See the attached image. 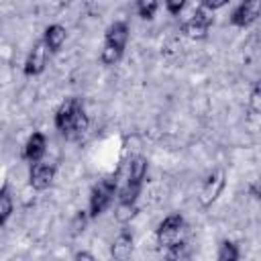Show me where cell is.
<instances>
[{
  "label": "cell",
  "instance_id": "1",
  "mask_svg": "<svg viewBox=\"0 0 261 261\" xmlns=\"http://www.w3.org/2000/svg\"><path fill=\"white\" fill-rule=\"evenodd\" d=\"M88 114L77 98H65V102H61V106L55 112V126L67 137L82 135L84 130H88Z\"/></svg>",
  "mask_w": 261,
  "mask_h": 261
},
{
  "label": "cell",
  "instance_id": "2",
  "mask_svg": "<svg viewBox=\"0 0 261 261\" xmlns=\"http://www.w3.org/2000/svg\"><path fill=\"white\" fill-rule=\"evenodd\" d=\"M126 41H128V27L126 22H112L106 31V37H104V49H102V61L106 65H114L122 53H124V47H126Z\"/></svg>",
  "mask_w": 261,
  "mask_h": 261
},
{
  "label": "cell",
  "instance_id": "3",
  "mask_svg": "<svg viewBox=\"0 0 261 261\" xmlns=\"http://www.w3.org/2000/svg\"><path fill=\"white\" fill-rule=\"evenodd\" d=\"M114 194H116V177H104V179H100L94 186L92 194H90V216L92 218L100 216L110 206Z\"/></svg>",
  "mask_w": 261,
  "mask_h": 261
},
{
  "label": "cell",
  "instance_id": "4",
  "mask_svg": "<svg viewBox=\"0 0 261 261\" xmlns=\"http://www.w3.org/2000/svg\"><path fill=\"white\" fill-rule=\"evenodd\" d=\"M184 234H186V224L179 214L165 216L157 228V241L161 247H171L175 243H181Z\"/></svg>",
  "mask_w": 261,
  "mask_h": 261
},
{
  "label": "cell",
  "instance_id": "5",
  "mask_svg": "<svg viewBox=\"0 0 261 261\" xmlns=\"http://www.w3.org/2000/svg\"><path fill=\"white\" fill-rule=\"evenodd\" d=\"M259 14H261V0H243V2L237 6V10L232 12L230 22H232L234 27L245 29V27L253 24V22L259 18Z\"/></svg>",
  "mask_w": 261,
  "mask_h": 261
},
{
  "label": "cell",
  "instance_id": "6",
  "mask_svg": "<svg viewBox=\"0 0 261 261\" xmlns=\"http://www.w3.org/2000/svg\"><path fill=\"white\" fill-rule=\"evenodd\" d=\"M53 177H55V165L49 163V161H37L31 167L29 184L35 190H47L53 184Z\"/></svg>",
  "mask_w": 261,
  "mask_h": 261
},
{
  "label": "cell",
  "instance_id": "7",
  "mask_svg": "<svg viewBox=\"0 0 261 261\" xmlns=\"http://www.w3.org/2000/svg\"><path fill=\"white\" fill-rule=\"evenodd\" d=\"M222 188H224V171L222 169H216V171H212L206 177V181H204V186L200 190V202H202V206H210L212 202H216V198L220 196Z\"/></svg>",
  "mask_w": 261,
  "mask_h": 261
},
{
  "label": "cell",
  "instance_id": "8",
  "mask_svg": "<svg viewBox=\"0 0 261 261\" xmlns=\"http://www.w3.org/2000/svg\"><path fill=\"white\" fill-rule=\"evenodd\" d=\"M210 24H212V18L208 16L206 8H200V10H196V12L186 20L184 33H186L188 37H192V39H202V37H206Z\"/></svg>",
  "mask_w": 261,
  "mask_h": 261
},
{
  "label": "cell",
  "instance_id": "9",
  "mask_svg": "<svg viewBox=\"0 0 261 261\" xmlns=\"http://www.w3.org/2000/svg\"><path fill=\"white\" fill-rule=\"evenodd\" d=\"M47 51H49V47L45 45V41H37L35 43V47L31 49V53H29V57L24 61V73L27 75H39L45 69Z\"/></svg>",
  "mask_w": 261,
  "mask_h": 261
},
{
  "label": "cell",
  "instance_id": "10",
  "mask_svg": "<svg viewBox=\"0 0 261 261\" xmlns=\"http://www.w3.org/2000/svg\"><path fill=\"white\" fill-rule=\"evenodd\" d=\"M45 151H47V139H45V135L43 133H33L29 137L27 145H24V157L31 163H37V161L43 159Z\"/></svg>",
  "mask_w": 261,
  "mask_h": 261
},
{
  "label": "cell",
  "instance_id": "11",
  "mask_svg": "<svg viewBox=\"0 0 261 261\" xmlns=\"http://www.w3.org/2000/svg\"><path fill=\"white\" fill-rule=\"evenodd\" d=\"M110 253H112V257H114V259H120V261L128 259V257H130V253H133V234H130V232H126V230H124V232H120V234L114 239Z\"/></svg>",
  "mask_w": 261,
  "mask_h": 261
},
{
  "label": "cell",
  "instance_id": "12",
  "mask_svg": "<svg viewBox=\"0 0 261 261\" xmlns=\"http://www.w3.org/2000/svg\"><path fill=\"white\" fill-rule=\"evenodd\" d=\"M147 175V159L145 157H133L130 163H128V177L126 181L128 184H137V186H143V179Z\"/></svg>",
  "mask_w": 261,
  "mask_h": 261
},
{
  "label": "cell",
  "instance_id": "13",
  "mask_svg": "<svg viewBox=\"0 0 261 261\" xmlns=\"http://www.w3.org/2000/svg\"><path fill=\"white\" fill-rule=\"evenodd\" d=\"M65 29L61 27V24H49L47 29H45V37H43V41H45V45L49 47V51H57L61 45H63V41H65Z\"/></svg>",
  "mask_w": 261,
  "mask_h": 261
},
{
  "label": "cell",
  "instance_id": "14",
  "mask_svg": "<svg viewBox=\"0 0 261 261\" xmlns=\"http://www.w3.org/2000/svg\"><path fill=\"white\" fill-rule=\"evenodd\" d=\"M10 212H12V198L8 194V188L4 186L0 192V224H6Z\"/></svg>",
  "mask_w": 261,
  "mask_h": 261
},
{
  "label": "cell",
  "instance_id": "15",
  "mask_svg": "<svg viewBox=\"0 0 261 261\" xmlns=\"http://www.w3.org/2000/svg\"><path fill=\"white\" fill-rule=\"evenodd\" d=\"M139 194H141V186H137V184H124V188L120 190V196H118V202H128V204H135L137 202V198H139Z\"/></svg>",
  "mask_w": 261,
  "mask_h": 261
},
{
  "label": "cell",
  "instance_id": "16",
  "mask_svg": "<svg viewBox=\"0 0 261 261\" xmlns=\"http://www.w3.org/2000/svg\"><path fill=\"white\" fill-rule=\"evenodd\" d=\"M114 216H116V220H118V222L126 224V222H128V220L135 216V204H128V202H118V208H116Z\"/></svg>",
  "mask_w": 261,
  "mask_h": 261
},
{
  "label": "cell",
  "instance_id": "17",
  "mask_svg": "<svg viewBox=\"0 0 261 261\" xmlns=\"http://www.w3.org/2000/svg\"><path fill=\"white\" fill-rule=\"evenodd\" d=\"M218 259H220V261H237V259H239V249H237V245L224 241V243L220 245Z\"/></svg>",
  "mask_w": 261,
  "mask_h": 261
},
{
  "label": "cell",
  "instance_id": "18",
  "mask_svg": "<svg viewBox=\"0 0 261 261\" xmlns=\"http://www.w3.org/2000/svg\"><path fill=\"white\" fill-rule=\"evenodd\" d=\"M137 10L141 18H153L157 10V0H137Z\"/></svg>",
  "mask_w": 261,
  "mask_h": 261
},
{
  "label": "cell",
  "instance_id": "19",
  "mask_svg": "<svg viewBox=\"0 0 261 261\" xmlns=\"http://www.w3.org/2000/svg\"><path fill=\"white\" fill-rule=\"evenodd\" d=\"M188 255H190V253H188V245H186V241L167 247V257H169V259H186Z\"/></svg>",
  "mask_w": 261,
  "mask_h": 261
},
{
  "label": "cell",
  "instance_id": "20",
  "mask_svg": "<svg viewBox=\"0 0 261 261\" xmlns=\"http://www.w3.org/2000/svg\"><path fill=\"white\" fill-rule=\"evenodd\" d=\"M249 102H251V108H253L257 114H261V80L255 84V88H253V92H251Z\"/></svg>",
  "mask_w": 261,
  "mask_h": 261
},
{
  "label": "cell",
  "instance_id": "21",
  "mask_svg": "<svg viewBox=\"0 0 261 261\" xmlns=\"http://www.w3.org/2000/svg\"><path fill=\"white\" fill-rule=\"evenodd\" d=\"M165 6H167V10L171 14H179L181 8L186 6V0H165Z\"/></svg>",
  "mask_w": 261,
  "mask_h": 261
},
{
  "label": "cell",
  "instance_id": "22",
  "mask_svg": "<svg viewBox=\"0 0 261 261\" xmlns=\"http://www.w3.org/2000/svg\"><path fill=\"white\" fill-rule=\"evenodd\" d=\"M230 0H202V4H204V8L206 10H218V8H222L224 4H228Z\"/></svg>",
  "mask_w": 261,
  "mask_h": 261
},
{
  "label": "cell",
  "instance_id": "23",
  "mask_svg": "<svg viewBox=\"0 0 261 261\" xmlns=\"http://www.w3.org/2000/svg\"><path fill=\"white\" fill-rule=\"evenodd\" d=\"M86 214L84 212H80L77 216H75V220H73V232H80V230H84V226H86Z\"/></svg>",
  "mask_w": 261,
  "mask_h": 261
},
{
  "label": "cell",
  "instance_id": "24",
  "mask_svg": "<svg viewBox=\"0 0 261 261\" xmlns=\"http://www.w3.org/2000/svg\"><path fill=\"white\" fill-rule=\"evenodd\" d=\"M249 192H251V196H253V198H257V200H261V179H257L255 184H251V188H249Z\"/></svg>",
  "mask_w": 261,
  "mask_h": 261
},
{
  "label": "cell",
  "instance_id": "25",
  "mask_svg": "<svg viewBox=\"0 0 261 261\" xmlns=\"http://www.w3.org/2000/svg\"><path fill=\"white\" fill-rule=\"evenodd\" d=\"M75 259H90V261H94V255H92V253L82 251V253H75Z\"/></svg>",
  "mask_w": 261,
  "mask_h": 261
}]
</instances>
